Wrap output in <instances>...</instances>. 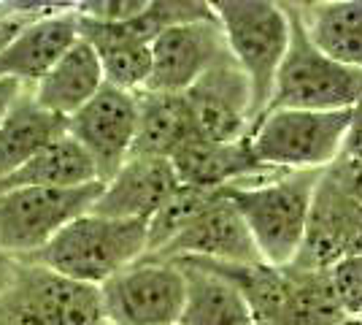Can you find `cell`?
I'll list each match as a JSON object with an SVG mask.
<instances>
[{"label":"cell","instance_id":"obj_1","mask_svg":"<svg viewBox=\"0 0 362 325\" xmlns=\"http://www.w3.org/2000/svg\"><path fill=\"white\" fill-rule=\"evenodd\" d=\"M144 219H117L87 212L68 222L44 249L25 258V263H38L76 282L103 285L106 279L133 266L146 252Z\"/></svg>","mask_w":362,"mask_h":325},{"label":"cell","instance_id":"obj_2","mask_svg":"<svg viewBox=\"0 0 362 325\" xmlns=\"http://www.w3.org/2000/svg\"><path fill=\"white\" fill-rule=\"evenodd\" d=\"M322 171H281L252 185L227 187V201L238 209L262 263L284 268L300 247L311 195Z\"/></svg>","mask_w":362,"mask_h":325},{"label":"cell","instance_id":"obj_3","mask_svg":"<svg viewBox=\"0 0 362 325\" xmlns=\"http://www.w3.org/2000/svg\"><path fill=\"white\" fill-rule=\"evenodd\" d=\"M289 16V44L273 81L271 103L265 111H349L362 103V71L332 60L314 47L303 28L295 3H284Z\"/></svg>","mask_w":362,"mask_h":325},{"label":"cell","instance_id":"obj_4","mask_svg":"<svg viewBox=\"0 0 362 325\" xmlns=\"http://www.w3.org/2000/svg\"><path fill=\"white\" fill-rule=\"evenodd\" d=\"M211 11L230 57L249 79L257 122L271 103L273 81L289 44L287 8L273 0H216Z\"/></svg>","mask_w":362,"mask_h":325},{"label":"cell","instance_id":"obj_5","mask_svg":"<svg viewBox=\"0 0 362 325\" xmlns=\"http://www.w3.org/2000/svg\"><path fill=\"white\" fill-rule=\"evenodd\" d=\"M349 111H265L249 130L252 149L265 169L325 171L341 155Z\"/></svg>","mask_w":362,"mask_h":325},{"label":"cell","instance_id":"obj_6","mask_svg":"<svg viewBox=\"0 0 362 325\" xmlns=\"http://www.w3.org/2000/svg\"><path fill=\"white\" fill-rule=\"evenodd\" d=\"M103 182L81 187H30L0 195V249L25 261L44 249L76 217L92 212Z\"/></svg>","mask_w":362,"mask_h":325},{"label":"cell","instance_id":"obj_7","mask_svg":"<svg viewBox=\"0 0 362 325\" xmlns=\"http://www.w3.org/2000/svg\"><path fill=\"white\" fill-rule=\"evenodd\" d=\"M184 293L179 266L138 258L100 285L106 325H179Z\"/></svg>","mask_w":362,"mask_h":325},{"label":"cell","instance_id":"obj_8","mask_svg":"<svg viewBox=\"0 0 362 325\" xmlns=\"http://www.w3.org/2000/svg\"><path fill=\"white\" fill-rule=\"evenodd\" d=\"M138 125V98L103 84L100 93L68 117V136L95 166L98 182L108 179L130 160Z\"/></svg>","mask_w":362,"mask_h":325},{"label":"cell","instance_id":"obj_9","mask_svg":"<svg viewBox=\"0 0 362 325\" xmlns=\"http://www.w3.org/2000/svg\"><path fill=\"white\" fill-rule=\"evenodd\" d=\"M181 95L189 108L195 136L214 144H230L249 136L255 125L252 87L230 55H225Z\"/></svg>","mask_w":362,"mask_h":325},{"label":"cell","instance_id":"obj_10","mask_svg":"<svg viewBox=\"0 0 362 325\" xmlns=\"http://www.w3.org/2000/svg\"><path fill=\"white\" fill-rule=\"evenodd\" d=\"M225 55L230 52L216 16L168 28L151 41V74L144 90L170 95L187 93Z\"/></svg>","mask_w":362,"mask_h":325},{"label":"cell","instance_id":"obj_11","mask_svg":"<svg viewBox=\"0 0 362 325\" xmlns=\"http://www.w3.org/2000/svg\"><path fill=\"white\" fill-rule=\"evenodd\" d=\"M144 258H151V261L197 258V261H216V263L262 261L252 241V233L238 215V209L227 201L225 190H219L165 247Z\"/></svg>","mask_w":362,"mask_h":325},{"label":"cell","instance_id":"obj_12","mask_svg":"<svg viewBox=\"0 0 362 325\" xmlns=\"http://www.w3.org/2000/svg\"><path fill=\"white\" fill-rule=\"evenodd\" d=\"M170 166L179 185L195 190H227L281 173L276 169H265L257 160L249 136L230 144H214L192 136L170 155Z\"/></svg>","mask_w":362,"mask_h":325},{"label":"cell","instance_id":"obj_13","mask_svg":"<svg viewBox=\"0 0 362 325\" xmlns=\"http://www.w3.org/2000/svg\"><path fill=\"white\" fill-rule=\"evenodd\" d=\"M14 263L11 287L41 314L46 325H106L98 285L76 282L38 263Z\"/></svg>","mask_w":362,"mask_h":325},{"label":"cell","instance_id":"obj_14","mask_svg":"<svg viewBox=\"0 0 362 325\" xmlns=\"http://www.w3.org/2000/svg\"><path fill=\"white\" fill-rule=\"evenodd\" d=\"M179 190L170 160L163 157H130L106 185L92 206L95 215L117 219L149 222L165 201Z\"/></svg>","mask_w":362,"mask_h":325},{"label":"cell","instance_id":"obj_15","mask_svg":"<svg viewBox=\"0 0 362 325\" xmlns=\"http://www.w3.org/2000/svg\"><path fill=\"white\" fill-rule=\"evenodd\" d=\"M357 209L360 206L349 201L322 171L314 195H311L300 247L289 266L303 268V271H327L332 263L346 258L349 236L354 228Z\"/></svg>","mask_w":362,"mask_h":325},{"label":"cell","instance_id":"obj_16","mask_svg":"<svg viewBox=\"0 0 362 325\" xmlns=\"http://www.w3.org/2000/svg\"><path fill=\"white\" fill-rule=\"evenodd\" d=\"M76 38L78 22L74 14V3H68L57 14L33 22L8 47L0 49V79H11L25 87H33Z\"/></svg>","mask_w":362,"mask_h":325},{"label":"cell","instance_id":"obj_17","mask_svg":"<svg viewBox=\"0 0 362 325\" xmlns=\"http://www.w3.org/2000/svg\"><path fill=\"white\" fill-rule=\"evenodd\" d=\"M103 68L95 49L76 38L57 60L49 65L44 76L33 84V98L52 114L68 120L103 87Z\"/></svg>","mask_w":362,"mask_h":325},{"label":"cell","instance_id":"obj_18","mask_svg":"<svg viewBox=\"0 0 362 325\" xmlns=\"http://www.w3.org/2000/svg\"><path fill=\"white\" fill-rule=\"evenodd\" d=\"M168 263L179 266L187 287L179 325H255L249 304L243 301L238 287L227 282L222 274H216L195 258H181Z\"/></svg>","mask_w":362,"mask_h":325},{"label":"cell","instance_id":"obj_19","mask_svg":"<svg viewBox=\"0 0 362 325\" xmlns=\"http://www.w3.org/2000/svg\"><path fill=\"white\" fill-rule=\"evenodd\" d=\"M65 133L68 120L46 111L33 98L30 87H22L0 122V176H8L19 166L30 163Z\"/></svg>","mask_w":362,"mask_h":325},{"label":"cell","instance_id":"obj_20","mask_svg":"<svg viewBox=\"0 0 362 325\" xmlns=\"http://www.w3.org/2000/svg\"><path fill=\"white\" fill-rule=\"evenodd\" d=\"M295 6L319 52L362 71V0H322Z\"/></svg>","mask_w":362,"mask_h":325},{"label":"cell","instance_id":"obj_21","mask_svg":"<svg viewBox=\"0 0 362 325\" xmlns=\"http://www.w3.org/2000/svg\"><path fill=\"white\" fill-rule=\"evenodd\" d=\"M138 98V125L136 141H133V155L130 157H163L179 149L187 139L195 136L192 117L184 95L170 93H149L141 90Z\"/></svg>","mask_w":362,"mask_h":325},{"label":"cell","instance_id":"obj_22","mask_svg":"<svg viewBox=\"0 0 362 325\" xmlns=\"http://www.w3.org/2000/svg\"><path fill=\"white\" fill-rule=\"evenodd\" d=\"M98 182L95 166L81 152L68 133L60 136L52 147H46L30 163L19 166L8 176H0V195L11 190H30V187H81Z\"/></svg>","mask_w":362,"mask_h":325},{"label":"cell","instance_id":"obj_23","mask_svg":"<svg viewBox=\"0 0 362 325\" xmlns=\"http://www.w3.org/2000/svg\"><path fill=\"white\" fill-rule=\"evenodd\" d=\"M335 304L346 317H357L362 309V255H346L327 268Z\"/></svg>","mask_w":362,"mask_h":325},{"label":"cell","instance_id":"obj_24","mask_svg":"<svg viewBox=\"0 0 362 325\" xmlns=\"http://www.w3.org/2000/svg\"><path fill=\"white\" fill-rule=\"evenodd\" d=\"M149 0H81L74 3V14L92 22H124L146 8Z\"/></svg>","mask_w":362,"mask_h":325},{"label":"cell","instance_id":"obj_25","mask_svg":"<svg viewBox=\"0 0 362 325\" xmlns=\"http://www.w3.org/2000/svg\"><path fill=\"white\" fill-rule=\"evenodd\" d=\"M325 176L332 185L338 187L349 201L362 206V160H349V157H338L325 169Z\"/></svg>","mask_w":362,"mask_h":325},{"label":"cell","instance_id":"obj_26","mask_svg":"<svg viewBox=\"0 0 362 325\" xmlns=\"http://www.w3.org/2000/svg\"><path fill=\"white\" fill-rule=\"evenodd\" d=\"M0 325H46L41 314L8 285L0 293Z\"/></svg>","mask_w":362,"mask_h":325},{"label":"cell","instance_id":"obj_27","mask_svg":"<svg viewBox=\"0 0 362 325\" xmlns=\"http://www.w3.org/2000/svg\"><path fill=\"white\" fill-rule=\"evenodd\" d=\"M349 160H362V103L349 111V122L341 141V155Z\"/></svg>","mask_w":362,"mask_h":325},{"label":"cell","instance_id":"obj_28","mask_svg":"<svg viewBox=\"0 0 362 325\" xmlns=\"http://www.w3.org/2000/svg\"><path fill=\"white\" fill-rule=\"evenodd\" d=\"M22 87H25V84H19V81H11V79H0V122H3V117L8 114L11 103L16 101V95L22 93Z\"/></svg>","mask_w":362,"mask_h":325},{"label":"cell","instance_id":"obj_29","mask_svg":"<svg viewBox=\"0 0 362 325\" xmlns=\"http://www.w3.org/2000/svg\"><path fill=\"white\" fill-rule=\"evenodd\" d=\"M346 255H362V206L357 209V217H354V228H351V236H349Z\"/></svg>","mask_w":362,"mask_h":325},{"label":"cell","instance_id":"obj_30","mask_svg":"<svg viewBox=\"0 0 362 325\" xmlns=\"http://www.w3.org/2000/svg\"><path fill=\"white\" fill-rule=\"evenodd\" d=\"M14 266H16L14 261H11V258H8V255L0 249V293H3V290L11 285V277H14Z\"/></svg>","mask_w":362,"mask_h":325},{"label":"cell","instance_id":"obj_31","mask_svg":"<svg viewBox=\"0 0 362 325\" xmlns=\"http://www.w3.org/2000/svg\"><path fill=\"white\" fill-rule=\"evenodd\" d=\"M338 325H362V320H360V317H344Z\"/></svg>","mask_w":362,"mask_h":325},{"label":"cell","instance_id":"obj_32","mask_svg":"<svg viewBox=\"0 0 362 325\" xmlns=\"http://www.w3.org/2000/svg\"><path fill=\"white\" fill-rule=\"evenodd\" d=\"M0 14H3V0H0Z\"/></svg>","mask_w":362,"mask_h":325},{"label":"cell","instance_id":"obj_33","mask_svg":"<svg viewBox=\"0 0 362 325\" xmlns=\"http://www.w3.org/2000/svg\"><path fill=\"white\" fill-rule=\"evenodd\" d=\"M357 317H360V320H362V309H360V314H357Z\"/></svg>","mask_w":362,"mask_h":325}]
</instances>
